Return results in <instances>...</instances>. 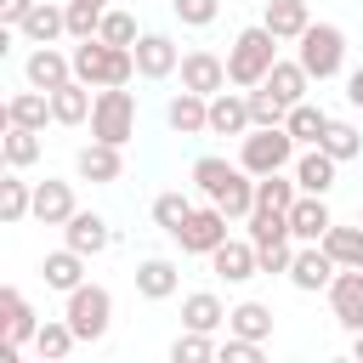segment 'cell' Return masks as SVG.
<instances>
[{
    "label": "cell",
    "mask_w": 363,
    "mask_h": 363,
    "mask_svg": "<svg viewBox=\"0 0 363 363\" xmlns=\"http://www.w3.org/2000/svg\"><path fill=\"white\" fill-rule=\"evenodd\" d=\"M74 79H85L91 91H102V85H130V79H136V51H130V45H108L102 34H91V40L74 45Z\"/></svg>",
    "instance_id": "cell-1"
},
{
    "label": "cell",
    "mask_w": 363,
    "mask_h": 363,
    "mask_svg": "<svg viewBox=\"0 0 363 363\" xmlns=\"http://www.w3.org/2000/svg\"><path fill=\"white\" fill-rule=\"evenodd\" d=\"M278 34L267 28V23H255V28H238V40L227 45V79L233 85H244V91H255L267 74H272V62H278Z\"/></svg>",
    "instance_id": "cell-2"
},
{
    "label": "cell",
    "mask_w": 363,
    "mask_h": 363,
    "mask_svg": "<svg viewBox=\"0 0 363 363\" xmlns=\"http://www.w3.org/2000/svg\"><path fill=\"white\" fill-rule=\"evenodd\" d=\"M295 136H289V125H255L250 136H238V164L250 170V176H272V170H289L295 164Z\"/></svg>",
    "instance_id": "cell-3"
},
{
    "label": "cell",
    "mask_w": 363,
    "mask_h": 363,
    "mask_svg": "<svg viewBox=\"0 0 363 363\" xmlns=\"http://www.w3.org/2000/svg\"><path fill=\"white\" fill-rule=\"evenodd\" d=\"M295 57L312 79H335L346 68V34L335 23H306V34L295 40Z\"/></svg>",
    "instance_id": "cell-4"
},
{
    "label": "cell",
    "mask_w": 363,
    "mask_h": 363,
    "mask_svg": "<svg viewBox=\"0 0 363 363\" xmlns=\"http://www.w3.org/2000/svg\"><path fill=\"white\" fill-rule=\"evenodd\" d=\"M91 136H96V142H113V147H125V142L136 136V96H130L125 85H102V91H96Z\"/></svg>",
    "instance_id": "cell-5"
},
{
    "label": "cell",
    "mask_w": 363,
    "mask_h": 363,
    "mask_svg": "<svg viewBox=\"0 0 363 363\" xmlns=\"http://www.w3.org/2000/svg\"><path fill=\"white\" fill-rule=\"evenodd\" d=\"M62 318H68V323H74V335L91 346V340H102V335H108V323H113V295H108L102 284H79V289H68Z\"/></svg>",
    "instance_id": "cell-6"
},
{
    "label": "cell",
    "mask_w": 363,
    "mask_h": 363,
    "mask_svg": "<svg viewBox=\"0 0 363 363\" xmlns=\"http://www.w3.org/2000/svg\"><path fill=\"white\" fill-rule=\"evenodd\" d=\"M227 221H233V216H227L221 204H210V199H204V204H193V216H187V221H182V233H176L182 255H210L216 244H227Z\"/></svg>",
    "instance_id": "cell-7"
},
{
    "label": "cell",
    "mask_w": 363,
    "mask_h": 363,
    "mask_svg": "<svg viewBox=\"0 0 363 363\" xmlns=\"http://www.w3.org/2000/svg\"><path fill=\"white\" fill-rule=\"evenodd\" d=\"M329 312H335V323L340 329H363V267H340L335 278H329Z\"/></svg>",
    "instance_id": "cell-8"
},
{
    "label": "cell",
    "mask_w": 363,
    "mask_h": 363,
    "mask_svg": "<svg viewBox=\"0 0 363 363\" xmlns=\"http://www.w3.org/2000/svg\"><path fill=\"white\" fill-rule=\"evenodd\" d=\"M335 272H340V261H335V255H329L323 244H301L284 278H289L295 289H306V295H318V289H329V278H335Z\"/></svg>",
    "instance_id": "cell-9"
},
{
    "label": "cell",
    "mask_w": 363,
    "mask_h": 363,
    "mask_svg": "<svg viewBox=\"0 0 363 363\" xmlns=\"http://www.w3.org/2000/svg\"><path fill=\"white\" fill-rule=\"evenodd\" d=\"M0 312H6V357H17L23 346H34V335H40V323L45 318H34V306L23 301V289H0Z\"/></svg>",
    "instance_id": "cell-10"
},
{
    "label": "cell",
    "mask_w": 363,
    "mask_h": 363,
    "mask_svg": "<svg viewBox=\"0 0 363 363\" xmlns=\"http://www.w3.org/2000/svg\"><path fill=\"white\" fill-rule=\"evenodd\" d=\"M23 79H28L34 91H57V85H68V79H74V51L34 45V51H28V62H23Z\"/></svg>",
    "instance_id": "cell-11"
},
{
    "label": "cell",
    "mask_w": 363,
    "mask_h": 363,
    "mask_svg": "<svg viewBox=\"0 0 363 363\" xmlns=\"http://www.w3.org/2000/svg\"><path fill=\"white\" fill-rule=\"evenodd\" d=\"M176 74H182V91H199V96H216V91L233 85V79H227V62H221L216 51H187Z\"/></svg>",
    "instance_id": "cell-12"
},
{
    "label": "cell",
    "mask_w": 363,
    "mask_h": 363,
    "mask_svg": "<svg viewBox=\"0 0 363 363\" xmlns=\"http://www.w3.org/2000/svg\"><path fill=\"white\" fill-rule=\"evenodd\" d=\"M329 227H335V216H329L323 193H301V199L289 204V238H295V244H323Z\"/></svg>",
    "instance_id": "cell-13"
},
{
    "label": "cell",
    "mask_w": 363,
    "mask_h": 363,
    "mask_svg": "<svg viewBox=\"0 0 363 363\" xmlns=\"http://www.w3.org/2000/svg\"><path fill=\"white\" fill-rule=\"evenodd\" d=\"M130 51H136V74H142V79H170V74L182 68V51H176L170 34H142Z\"/></svg>",
    "instance_id": "cell-14"
},
{
    "label": "cell",
    "mask_w": 363,
    "mask_h": 363,
    "mask_svg": "<svg viewBox=\"0 0 363 363\" xmlns=\"http://www.w3.org/2000/svg\"><path fill=\"white\" fill-rule=\"evenodd\" d=\"M210 267H216V278H227V284H250V278L261 272V255H255L250 238H227V244L210 250Z\"/></svg>",
    "instance_id": "cell-15"
},
{
    "label": "cell",
    "mask_w": 363,
    "mask_h": 363,
    "mask_svg": "<svg viewBox=\"0 0 363 363\" xmlns=\"http://www.w3.org/2000/svg\"><path fill=\"white\" fill-rule=\"evenodd\" d=\"M255 119H250V96L238 91H216L210 96V136H250Z\"/></svg>",
    "instance_id": "cell-16"
},
{
    "label": "cell",
    "mask_w": 363,
    "mask_h": 363,
    "mask_svg": "<svg viewBox=\"0 0 363 363\" xmlns=\"http://www.w3.org/2000/svg\"><path fill=\"white\" fill-rule=\"evenodd\" d=\"M17 34H23V40H34V45H57V40L68 34V0H62V6L34 0V11L17 23Z\"/></svg>",
    "instance_id": "cell-17"
},
{
    "label": "cell",
    "mask_w": 363,
    "mask_h": 363,
    "mask_svg": "<svg viewBox=\"0 0 363 363\" xmlns=\"http://www.w3.org/2000/svg\"><path fill=\"white\" fill-rule=\"evenodd\" d=\"M164 119H170L176 136H210V96H199V91H176L170 108H164Z\"/></svg>",
    "instance_id": "cell-18"
},
{
    "label": "cell",
    "mask_w": 363,
    "mask_h": 363,
    "mask_svg": "<svg viewBox=\"0 0 363 363\" xmlns=\"http://www.w3.org/2000/svg\"><path fill=\"white\" fill-rule=\"evenodd\" d=\"M74 170H79L85 182H119V176H125V153H119L113 142H96V136H91V142L74 153Z\"/></svg>",
    "instance_id": "cell-19"
},
{
    "label": "cell",
    "mask_w": 363,
    "mask_h": 363,
    "mask_svg": "<svg viewBox=\"0 0 363 363\" xmlns=\"http://www.w3.org/2000/svg\"><path fill=\"white\" fill-rule=\"evenodd\" d=\"M62 244H74L79 255H102V250L113 244V233H108V221H102L96 210H74V216L62 221Z\"/></svg>",
    "instance_id": "cell-20"
},
{
    "label": "cell",
    "mask_w": 363,
    "mask_h": 363,
    "mask_svg": "<svg viewBox=\"0 0 363 363\" xmlns=\"http://www.w3.org/2000/svg\"><path fill=\"white\" fill-rule=\"evenodd\" d=\"M335 170H340V159H335L329 147H306V153L295 159V187H301V193H323V199H329Z\"/></svg>",
    "instance_id": "cell-21"
},
{
    "label": "cell",
    "mask_w": 363,
    "mask_h": 363,
    "mask_svg": "<svg viewBox=\"0 0 363 363\" xmlns=\"http://www.w3.org/2000/svg\"><path fill=\"white\" fill-rule=\"evenodd\" d=\"M74 210H79V204H74V187H68V182H51V176L34 182V221H40V227H62Z\"/></svg>",
    "instance_id": "cell-22"
},
{
    "label": "cell",
    "mask_w": 363,
    "mask_h": 363,
    "mask_svg": "<svg viewBox=\"0 0 363 363\" xmlns=\"http://www.w3.org/2000/svg\"><path fill=\"white\" fill-rule=\"evenodd\" d=\"M85 261H91V255H79L74 244L51 250V255L40 261V278H45V289H62V295H68V289H79V284H85Z\"/></svg>",
    "instance_id": "cell-23"
},
{
    "label": "cell",
    "mask_w": 363,
    "mask_h": 363,
    "mask_svg": "<svg viewBox=\"0 0 363 363\" xmlns=\"http://www.w3.org/2000/svg\"><path fill=\"white\" fill-rule=\"evenodd\" d=\"M182 289V272H176V261H164V255H147L142 267H136V295L142 301H170Z\"/></svg>",
    "instance_id": "cell-24"
},
{
    "label": "cell",
    "mask_w": 363,
    "mask_h": 363,
    "mask_svg": "<svg viewBox=\"0 0 363 363\" xmlns=\"http://www.w3.org/2000/svg\"><path fill=\"white\" fill-rule=\"evenodd\" d=\"M227 312H233V306H221L216 289H193V295H182V329H204V335H216V329L227 323Z\"/></svg>",
    "instance_id": "cell-25"
},
{
    "label": "cell",
    "mask_w": 363,
    "mask_h": 363,
    "mask_svg": "<svg viewBox=\"0 0 363 363\" xmlns=\"http://www.w3.org/2000/svg\"><path fill=\"white\" fill-rule=\"evenodd\" d=\"M91 108H96V96H91L85 79H68V85L51 91V119H57V125H85Z\"/></svg>",
    "instance_id": "cell-26"
},
{
    "label": "cell",
    "mask_w": 363,
    "mask_h": 363,
    "mask_svg": "<svg viewBox=\"0 0 363 363\" xmlns=\"http://www.w3.org/2000/svg\"><path fill=\"white\" fill-rule=\"evenodd\" d=\"M51 119V91H11L6 96V125H28V130H45Z\"/></svg>",
    "instance_id": "cell-27"
},
{
    "label": "cell",
    "mask_w": 363,
    "mask_h": 363,
    "mask_svg": "<svg viewBox=\"0 0 363 363\" xmlns=\"http://www.w3.org/2000/svg\"><path fill=\"white\" fill-rule=\"evenodd\" d=\"M261 85H272V91H278V96L295 108V102H306V91H312V74L301 68V57H278V62H272V74H267Z\"/></svg>",
    "instance_id": "cell-28"
},
{
    "label": "cell",
    "mask_w": 363,
    "mask_h": 363,
    "mask_svg": "<svg viewBox=\"0 0 363 363\" xmlns=\"http://www.w3.org/2000/svg\"><path fill=\"white\" fill-rule=\"evenodd\" d=\"M261 23H267L278 40H301V34H306V23H312V11H306V0H267Z\"/></svg>",
    "instance_id": "cell-29"
},
{
    "label": "cell",
    "mask_w": 363,
    "mask_h": 363,
    "mask_svg": "<svg viewBox=\"0 0 363 363\" xmlns=\"http://www.w3.org/2000/svg\"><path fill=\"white\" fill-rule=\"evenodd\" d=\"M238 170H244V164H227V159L204 153V159H193V187H199V193H204V199L216 204V199H221V193L233 187V176H238Z\"/></svg>",
    "instance_id": "cell-30"
},
{
    "label": "cell",
    "mask_w": 363,
    "mask_h": 363,
    "mask_svg": "<svg viewBox=\"0 0 363 363\" xmlns=\"http://www.w3.org/2000/svg\"><path fill=\"white\" fill-rule=\"evenodd\" d=\"M0 153H6V170H28V164H34L45 147H40V130H28V125H6Z\"/></svg>",
    "instance_id": "cell-31"
},
{
    "label": "cell",
    "mask_w": 363,
    "mask_h": 363,
    "mask_svg": "<svg viewBox=\"0 0 363 363\" xmlns=\"http://www.w3.org/2000/svg\"><path fill=\"white\" fill-rule=\"evenodd\" d=\"M227 329L244 335V340H261V346H267V335H272V306H261V301H238V306L227 312Z\"/></svg>",
    "instance_id": "cell-32"
},
{
    "label": "cell",
    "mask_w": 363,
    "mask_h": 363,
    "mask_svg": "<svg viewBox=\"0 0 363 363\" xmlns=\"http://www.w3.org/2000/svg\"><path fill=\"white\" fill-rule=\"evenodd\" d=\"M74 346H79V335H74V323H68V318H45V323H40V335H34V352H40L45 363H62Z\"/></svg>",
    "instance_id": "cell-33"
},
{
    "label": "cell",
    "mask_w": 363,
    "mask_h": 363,
    "mask_svg": "<svg viewBox=\"0 0 363 363\" xmlns=\"http://www.w3.org/2000/svg\"><path fill=\"white\" fill-rule=\"evenodd\" d=\"M284 125H289V136H295V142H306V147H318V142H323V130H329V113H323L318 102H295Z\"/></svg>",
    "instance_id": "cell-34"
},
{
    "label": "cell",
    "mask_w": 363,
    "mask_h": 363,
    "mask_svg": "<svg viewBox=\"0 0 363 363\" xmlns=\"http://www.w3.org/2000/svg\"><path fill=\"white\" fill-rule=\"evenodd\" d=\"M23 216H34V187L11 170V176L0 182V221H11V227H17Z\"/></svg>",
    "instance_id": "cell-35"
},
{
    "label": "cell",
    "mask_w": 363,
    "mask_h": 363,
    "mask_svg": "<svg viewBox=\"0 0 363 363\" xmlns=\"http://www.w3.org/2000/svg\"><path fill=\"white\" fill-rule=\"evenodd\" d=\"M323 250H329L340 267H363V221H357V227H340V221H335V227L323 233Z\"/></svg>",
    "instance_id": "cell-36"
},
{
    "label": "cell",
    "mask_w": 363,
    "mask_h": 363,
    "mask_svg": "<svg viewBox=\"0 0 363 363\" xmlns=\"http://www.w3.org/2000/svg\"><path fill=\"white\" fill-rule=\"evenodd\" d=\"M295 199H301L295 176H284V170H272V176H255V204H267V210H289Z\"/></svg>",
    "instance_id": "cell-37"
},
{
    "label": "cell",
    "mask_w": 363,
    "mask_h": 363,
    "mask_svg": "<svg viewBox=\"0 0 363 363\" xmlns=\"http://www.w3.org/2000/svg\"><path fill=\"white\" fill-rule=\"evenodd\" d=\"M278 238H289V210L255 204V210H250V244L261 250V244H278Z\"/></svg>",
    "instance_id": "cell-38"
},
{
    "label": "cell",
    "mask_w": 363,
    "mask_h": 363,
    "mask_svg": "<svg viewBox=\"0 0 363 363\" xmlns=\"http://www.w3.org/2000/svg\"><path fill=\"white\" fill-rule=\"evenodd\" d=\"M318 147H329V153L346 164V159H357V153H363V130H357L352 119H329V130H323V142H318Z\"/></svg>",
    "instance_id": "cell-39"
},
{
    "label": "cell",
    "mask_w": 363,
    "mask_h": 363,
    "mask_svg": "<svg viewBox=\"0 0 363 363\" xmlns=\"http://www.w3.org/2000/svg\"><path fill=\"white\" fill-rule=\"evenodd\" d=\"M210 357H216V340L204 329H182L170 340V363H210Z\"/></svg>",
    "instance_id": "cell-40"
},
{
    "label": "cell",
    "mask_w": 363,
    "mask_h": 363,
    "mask_svg": "<svg viewBox=\"0 0 363 363\" xmlns=\"http://www.w3.org/2000/svg\"><path fill=\"white\" fill-rule=\"evenodd\" d=\"M250 119H255V125H284V119H289V102H284L272 85H255V91H250Z\"/></svg>",
    "instance_id": "cell-41"
},
{
    "label": "cell",
    "mask_w": 363,
    "mask_h": 363,
    "mask_svg": "<svg viewBox=\"0 0 363 363\" xmlns=\"http://www.w3.org/2000/svg\"><path fill=\"white\" fill-rule=\"evenodd\" d=\"M187 216H193V199H187V193H159V199H153V221H159L170 238L182 233V221H187Z\"/></svg>",
    "instance_id": "cell-42"
},
{
    "label": "cell",
    "mask_w": 363,
    "mask_h": 363,
    "mask_svg": "<svg viewBox=\"0 0 363 363\" xmlns=\"http://www.w3.org/2000/svg\"><path fill=\"white\" fill-rule=\"evenodd\" d=\"M102 11L108 6H91V0H68V40H91L102 28Z\"/></svg>",
    "instance_id": "cell-43"
},
{
    "label": "cell",
    "mask_w": 363,
    "mask_h": 363,
    "mask_svg": "<svg viewBox=\"0 0 363 363\" xmlns=\"http://www.w3.org/2000/svg\"><path fill=\"white\" fill-rule=\"evenodd\" d=\"M96 34H102L108 45H136V40H142V34H136V17H130V11H113V6L102 11V28H96Z\"/></svg>",
    "instance_id": "cell-44"
},
{
    "label": "cell",
    "mask_w": 363,
    "mask_h": 363,
    "mask_svg": "<svg viewBox=\"0 0 363 363\" xmlns=\"http://www.w3.org/2000/svg\"><path fill=\"white\" fill-rule=\"evenodd\" d=\"M170 11L187 23V28H210L221 17V0H170Z\"/></svg>",
    "instance_id": "cell-45"
},
{
    "label": "cell",
    "mask_w": 363,
    "mask_h": 363,
    "mask_svg": "<svg viewBox=\"0 0 363 363\" xmlns=\"http://www.w3.org/2000/svg\"><path fill=\"white\" fill-rule=\"evenodd\" d=\"M216 357H221V363H261V340L233 335V340H221V346H216Z\"/></svg>",
    "instance_id": "cell-46"
},
{
    "label": "cell",
    "mask_w": 363,
    "mask_h": 363,
    "mask_svg": "<svg viewBox=\"0 0 363 363\" xmlns=\"http://www.w3.org/2000/svg\"><path fill=\"white\" fill-rule=\"evenodd\" d=\"M255 255H261V272H267V278H272V272H289V261H295L289 238H278V244H261Z\"/></svg>",
    "instance_id": "cell-47"
},
{
    "label": "cell",
    "mask_w": 363,
    "mask_h": 363,
    "mask_svg": "<svg viewBox=\"0 0 363 363\" xmlns=\"http://www.w3.org/2000/svg\"><path fill=\"white\" fill-rule=\"evenodd\" d=\"M34 11V0H0V28H11L17 34V23Z\"/></svg>",
    "instance_id": "cell-48"
},
{
    "label": "cell",
    "mask_w": 363,
    "mask_h": 363,
    "mask_svg": "<svg viewBox=\"0 0 363 363\" xmlns=\"http://www.w3.org/2000/svg\"><path fill=\"white\" fill-rule=\"evenodd\" d=\"M346 102H352V108H363V68H352V74H346Z\"/></svg>",
    "instance_id": "cell-49"
},
{
    "label": "cell",
    "mask_w": 363,
    "mask_h": 363,
    "mask_svg": "<svg viewBox=\"0 0 363 363\" xmlns=\"http://www.w3.org/2000/svg\"><path fill=\"white\" fill-rule=\"evenodd\" d=\"M352 357H357V363H363V329H357V335H352Z\"/></svg>",
    "instance_id": "cell-50"
},
{
    "label": "cell",
    "mask_w": 363,
    "mask_h": 363,
    "mask_svg": "<svg viewBox=\"0 0 363 363\" xmlns=\"http://www.w3.org/2000/svg\"><path fill=\"white\" fill-rule=\"evenodd\" d=\"M91 6H108V0H91Z\"/></svg>",
    "instance_id": "cell-51"
},
{
    "label": "cell",
    "mask_w": 363,
    "mask_h": 363,
    "mask_svg": "<svg viewBox=\"0 0 363 363\" xmlns=\"http://www.w3.org/2000/svg\"><path fill=\"white\" fill-rule=\"evenodd\" d=\"M357 221H363V210H357Z\"/></svg>",
    "instance_id": "cell-52"
}]
</instances>
